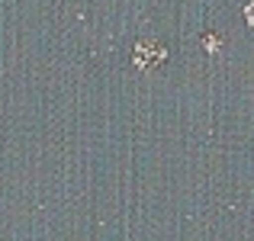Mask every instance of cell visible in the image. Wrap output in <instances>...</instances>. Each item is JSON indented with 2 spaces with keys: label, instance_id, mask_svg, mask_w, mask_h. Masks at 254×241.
<instances>
[{
  "label": "cell",
  "instance_id": "6da1fadb",
  "mask_svg": "<svg viewBox=\"0 0 254 241\" xmlns=\"http://www.w3.org/2000/svg\"><path fill=\"white\" fill-rule=\"evenodd\" d=\"M206 49H209V52H219V39L216 36H206Z\"/></svg>",
  "mask_w": 254,
  "mask_h": 241
},
{
  "label": "cell",
  "instance_id": "7a4b0ae2",
  "mask_svg": "<svg viewBox=\"0 0 254 241\" xmlns=\"http://www.w3.org/2000/svg\"><path fill=\"white\" fill-rule=\"evenodd\" d=\"M245 16H248V23L254 26V0H251V3H248V10H245Z\"/></svg>",
  "mask_w": 254,
  "mask_h": 241
}]
</instances>
